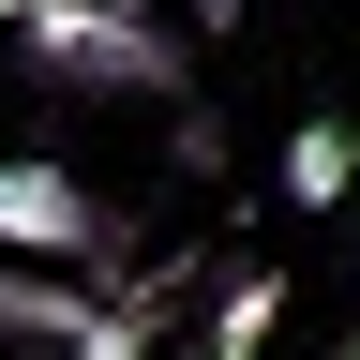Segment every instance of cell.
Here are the masks:
<instances>
[{
    "instance_id": "5",
    "label": "cell",
    "mask_w": 360,
    "mask_h": 360,
    "mask_svg": "<svg viewBox=\"0 0 360 360\" xmlns=\"http://www.w3.org/2000/svg\"><path fill=\"white\" fill-rule=\"evenodd\" d=\"M270 330H285V270H270V255L210 270V345H195V360H255Z\"/></svg>"
},
{
    "instance_id": "3",
    "label": "cell",
    "mask_w": 360,
    "mask_h": 360,
    "mask_svg": "<svg viewBox=\"0 0 360 360\" xmlns=\"http://www.w3.org/2000/svg\"><path fill=\"white\" fill-rule=\"evenodd\" d=\"M105 315V285H60V270H0V360H75V330Z\"/></svg>"
},
{
    "instance_id": "7",
    "label": "cell",
    "mask_w": 360,
    "mask_h": 360,
    "mask_svg": "<svg viewBox=\"0 0 360 360\" xmlns=\"http://www.w3.org/2000/svg\"><path fill=\"white\" fill-rule=\"evenodd\" d=\"M345 360H360V315H345Z\"/></svg>"
},
{
    "instance_id": "6",
    "label": "cell",
    "mask_w": 360,
    "mask_h": 360,
    "mask_svg": "<svg viewBox=\"0 0 360 360\" xmlns=\"http://www.w3.org/2000/svg\"><path fill=\"white\" fill-rule=\"evenodd\" d=\"M285 195H300V210L360 195V135H345V120H300V135H285Z\"/></svg>"
},
{
    "instance_id": "4",
    "label": "cell",
    "mask_w": 360,
    "mask_h": 360,
    "mask_svg": "<svg viewBox=\"0 0 360 360\" xmlns=\"http://www.w3.org/2000/svg\"><path fill=\"white\" fill-rule=\"evenodd\" d=\"M180 285H195V255H150V270H120V285H105V315L75 330V360H150V345H165V315H180Z\"/></svg>"
},
{
    "instance_id": "1",
    "label": "cell",
    "mask_w": 360,
    "mask_h": 360,
    "mask_svg": "<svg viewBox=\"0 0 360 360\" xmlns=\"http://www.w3.org/2000/svg\"><path fill=\"white\" fill-rule=\"evenodd\" d=\"M0 45H15V75H45V90H150L165 105V90L195 75L150 0H30V15H0Z\"/></svg>"
},
{
    "instance_id": "2",
    "label": "cell",
    "mask_w": 360,
    "mask_h": 360,
    "mask_svg": "<svg viewBox=\"0 0 360 360\" xmlns=\"http://www.w3.org/2000/svg\"><path fill=\"white\" fill-rule=\"evenodd\" d=\"M0 240H15V255H75V270H105V255H120V225H105V195H75L60 165L0 150Z\"/></svg>"
}]
</instances>
